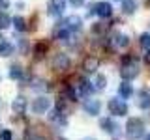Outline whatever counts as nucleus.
<instances>
[{
	"label": "nucleus",
	"mask_w": 150,
	"mask_h": 140,
	"mask_svg": "<svg viewBox=\"0 0 150 140\" xmlns=\"http://www.w3.org/2000/svg\"><path fill=\"white\" fill-rule=\"evenodd\" d=\"M144 136V123L139 118H129L126 123V138L128 140H139Z\"/></svg>",
	"instance_id": "1"
},
{
	"label": "nucleus",
	"mask_w": 150,
	"mask_h": 140,
	"mask_svg": "<svg viewBox=\"0 0 150 140\" xmlns=\"http://www.w3.org/2000/svg\"><path fill=\"white\" fill-rule=\"evenodd\" d=\"M94 92V84L86 78H79L73 86V95H75V101L77 99H83V97H88L90 93Z\"/></svg>",
	"instance_id": "2"
},
{
	"label": "nucleus",
	"mask_w": 150,
	"mask_h": 140,
	"mask_svg": "<svg viewBox=\"0 0 150 140\" xmlns=\"http://www.w3.org/2000/svg\"><path fill=\"white\" fill-rule=\"evenodd\" d=\"M120 75H122L124 80H131V78H135L139 75V64L135 62L133 58L126 60V62L122 64V67H120Z\"/></svg>",
	"instance_id": "3"
},
{
	"label": "nucleus",
	"mask_w": 150,
	"mask_h": 140,
	"mask_svg": "<svg viewBox=\"0 0 150 140\" xmlns=\"http://www.w3.org/2000/svg\"><path fill=\"white\" fill-rule=\"evenodd\" d=\"M107 108H109V112H111L112 116H126V114H128V105H126V101L118 99V97L109 99Z\"/></svg>",
	"instance_id": "4"
},
{
	"label": "nucleus",
	"mask_w": 150,
	"mask_h": 140,
	"mask_svg": "<svg viewBox=\"0 0 150 140\" xmlns=\"http://www.w3.org/2000/svg\"><path fill=\"white\" fill-rule=\"evenodd\" d=\"M51 108V99L49 97H38V99H34V103H32V112L34 114H45V112H49Z\"/></svg>",
	"instance_id": "5"
},
{
	"label": "nucleus",
	"mask_w": 150,
	"mask_h": 140,
	"mask_svg": "<svg viewBox=\"0 0 150 140\" xmlns=\"http://www.w3.org/2000/svg\"><path fill=\"white\" fill-rule=\"evenodd\" d=\"M54 39L64 41V43H71V39H73V32L69 30L68 26H64L62 22H60V26L54 30Z\"/></svg>",
	"instance_id": "6"
},
{
	"label": "nucleus",
	"mask_w": 150,
	"mask_h": 140,
	"mask_svg": "<svg viewBox=\"0 0 150 140\" xmlns=\"http://www.w3.org/2000/svg\"><path fill=\"white\" fill-rule=\"evenodd\" d=\"M92 9H94V13H96L98 17H101V19H107V17L112 15V6L109 2H98V4L92 6Z\"/></svg>",
	"instance_id": "7"
},
{
	"label": "nucleus",
	"mask_w": 150,
	"mask_h": 140,
	"mask_svg": "<svg viewBox=\"0 0 150 140\" xmlns=\"http://www.w3.org/2000/svg\"><path fill=\"white\" fill-rule=\"evenodd\" d=\"M69 58H68V54H62V52H58V54H54V58H53V67L56 69V71H66V69L69 67Z\"/></svg>",
	"instance_id": "8"
},
{
	"label": "nucleus",
	"mask_w": 150,
	"mask_h": 140,
	"mask_svg": "<svg viewBox=\"0 0 150 140\" xmlns=\"http://www.w3.org/2000/svg\"><path fill=\"white\" fill-rule=\"evenodd\" d=\"M64 8H66L64 0H51L49 8H47V13H49L51 17H60L64 13Z\"/></svg>",
	"instance_id": "9"
},
{
	"label": "nucleus",
	"mask_w": 150,
	"mask_h": 140,
	"mask_svg": "<svg viewBox=\"0 0 150 140\" xmlns=\"http://www.w3.org/2000/svg\"><path fill=\"white\" fill-rule=\"evenodd\" d=\"M64 26H68L71 32H79L83 28V19L79 17V15H69V17H66L64 19V22H62Z\"/></svg>",
	"instance_id": "10"
},
{
	"label": "nucleus",
	"mask_w": 150,
	"mask_h": 140,
	"mask_svg": "<svg viewBox=\"0 0 150 140\" xmlns=\"http://www.w3.org/2000/svg\"><path fill=\"white\" fill-rule=\"evenodd\" d=\"M83 108H84L86 114L98 116V114H100V110H101V103L98 101V99H86V101H84V105H83Z\"/></svg>",
	"instance_id": "11"
},
{
	"label": "nucleus",
	"mask_w": 150,
	"mask_h": 140,
	"mask_svg": "<svg viewBox=\"0 0 150 140\" xmlns=\"http://www.w3.org/2000/svg\"><path fill=\"white\" fill-rule=\"evenodd\" d=\"M98 67H100V60L96 58V56H86L83 62V69L86 73H96Z\"/></svg>",
	"instance_id": "12"
},
{
	"label": "nucleus",
	"mask_w": 150,
	"mask_h": 140,
	"mask_svg": "<svg viewBox=\"0 0 150 140\" xmlns=\"http://www.w3.org/2000/svg\"><path fill=\"white\" fill-rule=\"evenodd\" d=\"M100 125H101V129L105 131V133H109V134H116V133H118V129H120L111 118H103V120L100 121Z\"/></svg>",
	"instance_id": "13"
},
{
	"label": "nucleus",
	"mask_w": 150,
	"mask_h": 140,
	"mask_svg": "<svg viewBox=\"0 0 150 140\" xmlns=\"http://www.w3.org/2000/svg\"><path fill=\"white\" fill-rule=\"evenodd\" d=\"M11 110L15 112V114H25V110H26V99L23 95H19L13 99L11 103Z\"/></svg>",
	"instance_id": "14"
},
{
	"label": "nucleus",
	"mask_w": 150,
	"mask_h": 140,
	"mask_svg": "<svg viewBox=\"0 0 150 140\" xmlns=\"http://www.w3.org/2000/svg\"><path fill=\"white\" fill-rule=\"evenodd\" d=\"M137 106L139 108H150V93L148 92H144V90H141L137 93Z\"/></svg>",
	"instance_id": "15"
},
{
	"label": "nucleus",
	"mask_w": 150,
	"mask_h": 140,
	"mask_svg": "<svg viewBox=\"0 0 150 140\" xmlns=\"http://www.w3.org/2000/svg\"><path fill=\"white\" fill-rule=\"evenodd\" d=\"M112 45H115L116 49H126V47L129 45V37L126 34H115L112 36Z\"/></svg>",
	"instance_id": "16"
},
{
	"label": "nucleus",
	"mask_w": 150,
	"mask_h": 140,
	"mask_svg": "<svg viewBox=\"0 0 150 140\" xmlns=\"http://www.w3.org/2000/svg\"><path fill=\"white\" fill-rule=\"evenodd\" d=\"M131 93H133V88H131V84L128 80H124L118 86V95L124 97V99H128V97H131Z\"/></svg>",
	"instance_id": "17"
},
{
	"label": "nucleus",
	"mask_w": 150,
	"mask_h": 140,
	"mask_svg": "<svg viewBox=\"0 0 150 140\" xmlns=\"http://www.w3.org/2000/svg\"><path fill=\"white\" fill-rule=\"evenodd\" d=\"M135 9H137V2L135 0H122V11L126 15H133Z\"/></svg>",
	"instance_id": "18"
},
{
	"label": "nucleus",
	"mask_w": 150,
	"mask_h": 140,
	"mask_svg": "<svg viewBox=\"0 0 150 140\" xmlns=\"http://www.w3.org/2000/svg\"><path fill=\"white\" fill-rule=\"evenodd\" d=\"M11 24L15 26V30H17V32H25V30H26V21H25L23 17H19V15L11 19Z\"/></svg>",
	"instance_id": "19"
},
{
	"label": "nucleus",
	"mask_w": 150,
	"mask_h": 140,
	"mask_svg": "<svg viewBox=\"0 0 150 140\" xmlns=\"http://www.w3.org/2000/svg\"><path fill=\"white\" fill-rule=\"evenodd\" d=\"M9 78H13V80H21V78H23V67H21V65H11V67H9Z\"/></svg>",
	"instance_id": "20"
},
{
	"label": "nucleus",
	"mask_w": 150,
	"mask_h": 140,
	"mask_svg": "<svg viewBox=\"0 0 150 140\" xmlns=\"http://www.w3.org/2000/svg\"><path fill=\"white\" fill-rule=\"evenodd\" d=\"M13 54V45L8 41H0V56H11Z\"/></svg>",
	"instance_id": "21"
},
{
	"label": "nucleus",
	"mask_w": 150,
	"mask_h": 140,
	"mask_svg": "<svg viewBox=\"0 0 150 140\" xmlns=\"http://www.w3.org/2000/svg\"><path fill=\"white\" fill-rule=\"evenodd\" d=\"M9 26H11V17L6 11H0V30H6Z\"/></svg>",
	"instance_id": "22"
},
{
	"label": "nucleus",
	"mask_w": 150,
	"mask_h": 140,
	"mask_svg": "<svg viewBox=\"0 0 150 140\" xmlns=\"http://www.w3.org/2000/svg\"><path fill=\"white\" fill-rule=\"evenodd\" d=\"M94 90H103L105 88V84H107V80H105V77L103 75H96V78H94Z\"/></svg>",
	"instance_id": "23"
},
{
	"label": "nucleus",
	"mask_w": 150,
	"mask_h": 140,
	"mask_svg": "<svg viewBox=\"0 0 150 140\" xmlns=\"http://www.w3.org/2000/svg\"><path fill=\"white\" fill-rule=\"evenodd\" d=\"M49 120L51 121H66L64 118H62V112H60V108H53L49 112Z\"/></svg>",
	"instance_id": "24"
},
{
	"label": "nucleus",
	"mask_w": 150,
	"mask_h": 140,
	"mask_svg": "<svg viewBox=\"0 0 150 140\" xmlns=\"http://www.w3.org/2000/svg\"><path fill=\"white\" fill-rule=\"evenodd\" d=\"M139 39H141V47L146 49V50H150V34H143Z\"/></svg>",
	"instance_id": "25"
},
{
	"label": "nucleus",
	"mask_w": 150,
	"mask_h": 140,
	"mask_svg": "<svg viewBox=\"0 0 150 140\" xmlns=\"http://www.w3.org/2000/svg\"><path fill=\"white\" fill-rule=\"evenodd\" d=\"M43 80H34L32 82V88H34V90H47V86H43Z\"/></svg>",
	"instance_id": "26"
},
{
	"label": "nucleus",
	"mask_w": 150,
	"mask_h": 140,
	"mask_svg": "<svg viewBox=\"0 0 150 140\" xmlns=\"http://www.w3.org/2000/svg\"><path fill=\"white\" fill-rule=\"evenodd\" d=\"M0 140H11V133H9L8 129H4L2 133H0Z\"/></svg>",
	"instance_id": "27"
},
{
	"label": "nucleus",
	"mask_w": 150,
	"mask_h": 140,
	"mask_svg": "<svg viewBox=\"0 0 150 140\" xmlns=\"http://www.w3.org/2000/svg\"><path fill=\"white\" fill-rule=\"evenodd\" d=\"M69 2H71L73 8H81V6H84V0H69Z\"/></svg>",
	"instance_id": "28"
},
{
	"label": "nucleus",
	"mask_w": 150,
	"mask_h": 140,
	"mask_svg": "<svg viewBox=\"0 0 150 140\" xmlns=\"http://www.w3.org/2000/svg\"><path fill=\"white\" fill-rule=\"evenodd\" d=\"M9 6V0H0V9H6Z\"/></svg>",
	"instance_id": "29"
},
{
	"label": "nucleus",
	"mask_w": 150,
	"mask_h": 140,
	"mask_svg": "<svg viewBox=\"0 0 150 140\" xmlns=\"http://www.w3.org/2000/svg\"><path fill=\"white\" fill-rule=\"evenodd\" d=\"M144 62H146V64L150 65V50H148V52H146V54H144Z\"/></svg>",
	"instance_id": "30"
},
{
	"label": "nucleus",
	"mask_w": 150,
	"mask_h": 140,
	"mask_svg": "<svg viewBox=\"0 0 150 140\" xmlns=\"http://www.w3.org/2000/svg\"><path fill=\"white\" fill-rule=\"evenodd\" d=\"M30 140H45V138H43V136H38V134H36V136H32Z\"/></svg>",
	"instance_id": "31"
},
{
	"label": "nucleus",
	"mask_w": 150,
	"mask_h": 140,
	"mask_svg": "<svg viewBox=\"0 0 150 140\" xmlns=\"http://www.w3.org/2000/svg\"><path fill=\"white\" fill-rule=\"evenodd\" d=\"M83 140H96V138H92V136H84Z\"/></svg>",
	"instance_id": "32"
},
{
	"label": "nucleus",
	"mask_w": 150,
	"mask_h": 140,
	"mask_svg": "<svg viewBox=\"0 0 150 140\" xmlns=\"http://www.w3.org/2000/svg\"><path fill=\"white\" fill-rule=\"evenodd\" d=\"M144 140H150V133H148V134H146V138H144Z\"/></svg>",
	"instance_id": "33"
}]
</instances>
